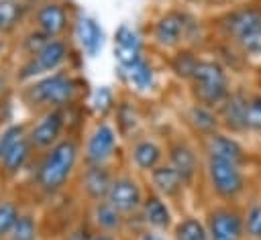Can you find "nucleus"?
<instances>
[{
	"mask_svg": "<svg viewBox=\"0 0 261 240\" xmlns=\"http://www.w3.org/2000/svg\"><path fill=\"white\" fill-rule=\"evenodd\" d=\"M90 232L92 230H86V228L77 226V228H71L69 232H65L63 240H88L90 238Z\"/></svg>",
	"mask_w": 261,
	"mask_h": 240,
	"instance_id": "4c0bfd02",
	"label": "nucleus"
},
{
	"mask_svg": "<svg viewBox=\"0 0 261 240\" xmlns=\"http://www.w3.org/2000/svg\"><path fill=\"white\" fill-rule=\"evenodd\" d=\"M82 165V140L69 132L49 151L35 157L27 173L33 197H57L75 181Z\"/></svg>",
	"mask_w": 261,
	"mask_h": 240,
	"instance_id": "f257e3e1",
	"label": "nucleus"
},
{
	"mask_svg": "<svg viewBox=\"0 0 261 240\" xmlns=\"http://www.w3.org/2000/svg\"><path fill=\"white\" fill-rule=\"evenodd\" d=\"M82 92L84 81L69 67L14 87L16 102L29 112V116L49 110H71L80 102Z\"/></svg>",
	"mask_w": 261,
	"mask_h": 240,
	"instance_id": "f03ea898",
	"label": "nucleus"
},
{
	"mask_svg": "<svg viewBox=\"0 0 261 240\" xmlns=\"http://www.w3.org/2000/svg\"><path fill=\"white\" fill-rule=\"evenodd\" d=\"M224 28L247 53L261 55V10L241 8L228 14Z\"/></svg>",
	"mask_w": 261,
	"mask_h": 240,
	"instance_id": "1a4fd4ad",
	"label": "nucleus"
},
{
	"mask_svg": "<svg viewBox=\"0 0 261 240\" xmlns=\"http://www.w3.org/2000/svg\"><path fill=\"white\" fill-rule=\"evenodd\" d=\"M139 57H143L141 37L128 24H120L114 31V59H116L118 67H124Z\"/></svg>",
	"mask_w": 261,
	"mask_h": 240,
	"instance_id": "412c9836",
	"label": "nucleus"
},
{
	"mask_svg": "<svg viewBox=\"0 0 261 240\" xmlns=\"http://www.w3.org/2000/svg\"><path fill=\"white\" fill-rule=\"evenodd\" d=\"M245 128L261 132V96H249L245 102Z\"/></svg>",
	"mask_w": 261,
	"mask_h": 240,
	"instance_id": "2f4dec72",
	"label": "nucleus"
},
{
	"mask_svg": "<svg viewBox=\"0 0 261 240\" xmlns=\"http://www.w3.org/2000/svg\"><path fill=\"white\" fill-rule=\"evenodd\" d=\"M128 161L135 171L149 175L155 167L163 163V146L153 138H137L128 148Z\"/></svg>",
	"mask_w": 261,
	"mask_h": 240,
	"instance_id": "6ab92c4d",
	"label": "nucleus"
},
{
	"mask_svg": "<svg viewBox=\"0 0 261 240\" xmlns=\"http://www.w3.org/2000/svg\"><path fill=\"white\" fill-rule=\"evenodd\" d=\"M69 116H71V110H49V112L31 116L27 120V136L35 155L49 151L65 134H69L67 132Z\"/></svg>",
	"mask_w": 261,
	"mask_h": 240,
	"instance_id": "0eeeda50",
	"label": "nucleus"
},
{
	"mask_svg": "<svg viewBox=\"0 0 261 240\" xmlns=\"http://www.w3.org/2000/svg\"><path fill=\"white\" fill-rule=\"evenodd\" d=\"M243 224H245V234L251 240H261V201L249 207Z\"/></svg>",
	"mask_w": 261,
	"mask_h": 240,
	"instance_id": "473e14b6",
	"label": "nucleus"
},
{
	"mask_svg": "<svg viewBox=\"0 0 261 240\" xmlns=\"http://www.w3.org/2000/svg\"><path fill=\"white\" fill-rule=\"evenodd\" d=\"M167 163L186 179L190 185L198 173V155L186 140H173L167 146Z\"/></svg>",
	"mask_w": 261,
	"mask_h": 240,
	"instance_id": "aec40b11",
	"label": "nucleus"
},
{
	"mask_svg": "<svg viewBox=\"0 0 261 240\" xmlns=\"http://www.w3.org/2000/svg\"><path fill=\"white\" fill-rule=\"evenodd\" d=\"M190 85H192V94L196 102L208 108L222 106L224 100L230 96L226 71L216 61L200 59L190 77Z\"/></svg>",
	"mask_w": 261,
	"mask_h": 240,
	"instance_id": "423d86ee",
	"label": "nucleus"
},
{
	"mask_svg": "<svg viewBox=\"0 0 261 240\" xmlns=\"http://www.w3.org/2000/svg\"><path fill=\"white\" fill-rule=\"evenodd\" d=\"M73 37L75 43L80 47V51L86 57H96L102 47H104V31L100 26V22L92 16V14H75V22H73Z\"/></svg>",
	"mask_w": 261,
	"mask_h": 240,
	"instance_id": "dca6fc26",
	"label": "nucleus"
},
{
	"mask_svg": "<svg viewBox=\"0 0 261 240\" xmlns=\"http://www.w3.org/2000/svg\"><path fill=\"white\" fill-rule=\"evenodd\" d=\"M8 240H41V218L35 205L24 203Z\"/></svg>",
	"mask_w": 261,
	"mask_h": 240,
	"instance_id": "393cba45",
	"label": "nucleus"
},
{
	"mask_svg": "<svg viewBox=\"0 0 261 240\" xmlns=\"http://www.w3.org/2000/svg\"><path fill=\"white\" fill-rule=\"evenodd\" d=\"M90 108L94 110V114L98 118H106L108 114L114 112L116 108V100H114V94L108 85H102L98 87L94 94H92V100H90Z\"/></svg>",
	"mask_w": 261,
	"mask_h": 240,
	"instance_id": "7c9ffc66",
	"label": "nucleus"
},
{
	"mask_svg": "<svg viewBox=\"0 0 261 240\" xmlns=\"http://www.w3.org/2000/svg\"><path fill=\"white\" fill-rule=\"evenodd\" d=\"M192 22L190 18L179 10H169L161 14L153 24V39L163 49H173L181 45V41L188 37Z\"/></svg>",
	"mask_w": 261,
	"mask_h": 240,
	"instance_id": "ddd939ff",
	"label": "nucleus"
},
{
	"mask_svg": "<svg viewBox=\"0 0 261 240\" xmlns=\"http://www.w3.org/2000/svg\"><path fill=\"white\" fill-rule=\"evenodd\" d=\"M14 92V81H12V71L10 67H6L4 63H0V98H4L6 94Z\"/></svg>",
	"mask_w": 261,
	"mask_h": 240,
	"instance_id": "c9c22d12",
	"label": "nucleus"
},
{
	"mask_svg": "<svg viewBox=\"0 0 261 240\" xmlns=\"http://www.w3.org/2000/svg\"><path fill=\"white\" fill-rule=\"evenodd\" d=\"M73 22L75 14L67 0H33L27 26L49 39H61L73 31Z\"/></svg>",
	"mask_w": 261,
	"mask_h": 240,
	"instance_id": "39448f33",
	"label": "nucleus"
},
{
	"mask_svg": "<svg viewBox=\"0 0 261 240\" xmlns=\"http://www.w3.org/2000/svg\"><path fill=\"white\" fill-rule=\"evenodd\" d=\"M198 61H200V59H196L192 53L181 51V53H177V55L173 57V71H175L179 77H184V79L190 81V77H192V73H194Z\"/></svg>",
	"mask_w": 261,
	"mask_h": 240,
	"instance_id": "72a5a7b5",
	"label": "nucleus"
},
{
	"mask_svg": "<svg viewBox=\"0 0 261 240\" xmlns=\"http://www.w3.org/2000/svg\"><path fill=\"white\" fill-rule=\"evenodd\" d=\"M71 57H73V47H71V41L67 37L49 39L33 55L14 61V65L10 67L14 87H18L22 83H29L37 77L55 73L59 69H67Z\"/></svg>",
	"mask_w": 261,
	"mask_h": 240,
	"instance_id": "7ed1b4c3",
	"label": "nucleus"
},
{
	"mask_svg": "<svg viewBox=\"0 0 261 240\" xmlns=\"http://www.w3.org/2000/svg\"><path fill=\"white\" fill-rule=\"evenodd\" d=\"M204 148H206V155H208V157L232 161V163H237V165H241L243 159H245V153H243L241 144H239L234 138L224 136V134H218V132H212V134L206 136Z\"/></svg>",
	"mask_w": 261,
	"mask_h": 240,
	"instance_id": "b1692460",
	"label": "nucleus"
},
{
	"mask_svg": "<svg viewBox=\"0 0 261 240\" xmlns=\"http://www.w3.org/2000/svg\"><path fill=\"white\" fill-rule=\"evenodd\" d=\"M206 228L210 240H241L245 234L243 218L230 207H214L208 214Z\"/></svg>",
	"mask_w": 261,
	"mask_h": 240,
	"instance_id": "4468645a",
	"label": "nucleus"
},
{
	"mask_svg": "<svg viewBox=\"0 0 261 240\" xmlns=\"http://www.w3.org/2000/svg\"><path fill=\"white\" fill-rule=\"evenodd\" d=\"M149 183L151 189L157 191L161 197H165L167 201H175L184 195L186 189V179L169 165V163H161L159 167H155L149 173Z\"/></svg>",
	"mask_w": 261,
	"mask_h": 240,
	"instance_id": "a211bd4d",
	"label": "nucleus"
},
{
	"mask_svg": "<svg viewBox=\"0 0 261 240\" xmlns=\"http://www.w3.org/2000/svg\"><path fill=\"white\" fill-rule=\"evenodd\" d=\"M118 130L106 118H98V122L88 130L82 140V163L84 165H108L118 151Z\"/></svg>",
	"mask_w": 261,
	"mask_h": 240,
	"instance_id": "6e6552de",
	"label": "nucleus"
},
{
	"mask_svg": "<svg viewBox=\"0 0 261 240\" xmlns=\"http://www.w3.org/2000/svg\"><path fill=\"white\" fill-rule=\"evenodd\" d=\"M139 220L143 226L147 228H153V230H161V232H167L169 228H173V214H171V207L167 203L165 197H161L157 191H149L145 193V199H143V205L139 209Z\"/></svg>",
	"mask_w": 261,
	"mask_h": 240,
	"instance_id": "2eb2a0df",
	"label": "nucleus"
},
{
	"mask_svg": "<svg viewBox=\"0 0 261 240\" xmlns=\"http://www.w3.org/2000/svg\"><path fill=\"white\" fill-rule=\"evenodd\" d=\"M173 240H210L206 224L194 216H186L173 224Z\"/></svg>",
	"mask_w": 261,
	"mask_h": 240,
	"instance_id": "cd10ccee",
	"label": "nucleus"
},
{
	"mask_svg": "<svg viewBox=\"0 0 261 240\" xmlns=\"http://www.w3.org/2000/svg\"><path fill=\"white\" fill-rule=\"evenodd\" d=\"M245 102H247V96L230 94L220 106V118L228 128L245 130Z\"/></svg>",
	"mask_w": 261,
	"mask_h": 240,
	"instance_id": "bb28decb",
	"label": "nucleus"
},
{
	"mask_svg": "<svg viewBox=\"0 0 261 240\" xmlns=\"http://www.w3.org/2000/svg\"><path fill=\"white\" fill-rule=\"evenodd\" d=\"M135 240H167V236H165V232H161V230H153V228L143 226V228L137 232V238H135Z\"/></svg>",
	"mask_w": 261,
	"mask_h": 240,
	"instance_id": "e433bc0d",
	"label": "nucleus"
},
{
	"mask_svg": "<svg viewBox=\"0 0 261 240\" xmlns=\"http://www.w3.org/2000/svg\"><path fill=\"white\" fill-rule=\"evenodd\" d=\"M88 240H118L116 234H110V232H102V230H92L90 232V238Z\"/></svg>",
	"mask_w": 261,
	"mask_h": 240,
	"instance_id": "58836bf2",
	"label": "nucleus"
},
{
	"mask_svg": "<svg viewBox=\"0 0 261 240\" xmlns=\"http://www.w3.org/2000/svg\"><path fill=\"white\" fill-rule=\"evenodd\" d=\"M114 118H116V124H114V126H116V130H118V134H122V136H128V134L135 132L137 126H139V112H137V108H135L130 102H126V100L116 102Z\"/></svg>",
	"mask_w": 261,
	"mask_h": 240,
	"instance_id": "c756f323",
	"label": "nucleus"
},
{
	"mask_svg": "<svg viewBox=\"0 0 261 240\" xmlns=\"http://www.w3.org/2000/svg\"><path fill=\"white\" fill-rule=\"evenodd\" d=\"M122 79L137 92H151L155 87V69L145 57L135 59L133 63L118 67Z\"/></svg>",
	"mask_w": 261,
	"mask_h": 240,
	"instance_id": "5701e85b",
	"label": "nucleus"
},
{
	"mask_svg": "<svg viewBox=\"0 0 261 240\" xmlns=\"http://www.w3.org/2000/svg\"><path fill=\"white\" fill-rule=\"evenodd\" d=\"M35 157L27 136V120L10 122L0 130V183H14L27 175Z\"/></svg>",
	"mask_w": 261,
	"mask_h": 240,
	"instance_id": "20e7f679",
	"label": "nucleus"
},
{
	"mask_svg": "<svg viewBox=\"0 0 261 240\" xmlns=\"http://www.w3.org/2000/svg\"><path fill=\"white\" fill-rule=\"evenodd\" d=\"M188 122H190V126H192L196 132H200V134H204V136L212 134V132L216 130V124H218V120H216V116L212 114V110H210L208 106L198 104V102L188 110Z\"/></svg>",
	"mask_w": 261,
	"mask_h": 240,
	"instance_id": "c85d7f7f",
	"label": "nucleus"
},
{
	"mask_svg": "<svg viewBox=\"0 0 261 240\" xmlns=\"http://www.w3.org/2000/svg\"><path fill=\"white\" fill-rule=\"evenodd\" d=\"M143 199H145V191H143L141 183L130 173L114 175L110 189H108V195H106V201L112 207H116L126 220L139 214Z\"/></svg>",
	"mask_w": 261,
	"mask_h": 240,
	"instance_id": "9d476101",
	"label": "nucleus"
},
{
	"mask_svg": "<svg viewBox=\"0 0 261 240\" xmlns=\"http://www.w3.org/2000/svg\"><path fill=\"white\" fill-rule=\"evenodd\" d=\"M31 4L27 0H0V37L12 41L27 28Z\"/></svg>",
	"mask_w": 261,
	"mask_h": 240,
	"instance_id": "f3484780",
	"label": "nucleus"
},
{
	"mask_svg": "<svg viewBox=\"0 0 261 240\" xmlns=\"http://www.w3.org/2000/svg\"><path fill=\"white\" fill-rule=\"evenodd\" d=\"M112 179H114V173L108 169V165H82L75 177V185L80 195L88 203H96L106 199Z\"/></svg>",
	"mask_w": 261,
	"mask_h": 240,
	"instance_id": "f8f14e48",
	"label": "nucleus"
},
{
	"mask_svg": "<svg viewBox=\"0 0 261 240\" xmlns=\"http://www.w3.org/2000/svg\"><path fill=\"white\" fill-rule=\"evenodd\" d=\"M259 85H261V75H259Z\"/></svg>",
	"mask_w": 261,
	"mask_h": 240,
	"instance_id": "ea45409f",
	"label": "nucleus"
},
{
	"mask_svg": "<svg viewBox=\"0 0 261 240\" xmlns=\"http://www.w3.org/2000/svg\"><path fill=\"white\" fill-rule=\"evenodd\" d=\"M14 102H16V96L14 92L6 94L4 98H0V130L12 122V110H14Z\"/></svg>",
	"mask_w": 261,
	"mask_h": 240,
	"instance_id": "f704fd0d",
	"label": "nucleus"
},
{
	"mask_svg": "<svg viewBox=\"0 0 261 240\" xmlns=\"http://www.w3.org/2000/svg\"><path fill=\"white\" fill-rule=\"evenodd\" d=\"M24 207V201L12 193H0V240H8L20 212Z\"/></svg>",
	"mask_w": 261,
	"mask_h": 240,
	"instance_id": "a878e982",
	"label": "nucleus"
},
{
	"mask_svg": "<svg viewBox=\"0 0 261 240\" xmlns=\"http://www.w3.org/2000/svg\"><path fill=\"white\" fill-rule=\"evenodd\" d=\"M206 175H208V181H210L212 189L216 191V195H220L224 199H232L243 191L245 181H243L241 165H237L232 161L208 157Z\"/></svg>",
	"mask_w": 261,
	"mask_h": 240,
	"instance_id": "9b49d317",
	"label": "nucleus"
},
{
	"mask_svg": "<svg viewBox=\"0 0 261 240\" xmlns=\"http://www.w3.org/2000/svg\"><path fill=\"white\" fill-rule=\"evenodd\" d=\"M90 222H92L94 230L118 234V232L124 228L126 218H124L116 207H112L106 199H102V201L90 203Z\"/></svg>",
	"mask_w": 261,
	"mask_h": 240,
	"instance_id": "4be33fe9",
	"label": "nucleus"
},
{
	"mask_svg": "<svg viewBox=\"0 0 261 240\" xmlns=\"http://www.w3.org/2000/svg\"><path fill=\"white\" fill-rule=\"evenodd\" d=\"M27 2H33V0H27Z\"/></svg>",
	"mask_w": 261,
	"mask_h": 240,
	"instance_id": "a19ab883",
	"label": "nucleus"
}]
</instances>
